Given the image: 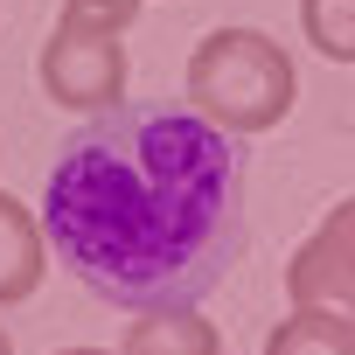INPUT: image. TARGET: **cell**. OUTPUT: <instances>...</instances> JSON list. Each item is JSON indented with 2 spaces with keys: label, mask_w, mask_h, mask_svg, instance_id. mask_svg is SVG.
<instances>
[{
  "label": "cell",
  "mask_w": 355,
  "mask_h": 355,
  "mask_svg": "<svg viewBox=\"0 0 355 355\" xmlns=\"http://www.w3.org/2000/svg\"><path fill=\"white\" fill-rule=\"evenodd\" d=\"M42 237L105 306H196L244 258V153L202 112L112 105L56 146Z\"/></svg>",
  "instance_id": "1"
},
{
  "label": "cell",
  "mask_w": 355,
  "mask_h": 355,
  "mask_svg": "<svg viewBox=\"0 0 355 355\" xmlns=\"http://www.w3.org/2000/svg\"><path fill=\"white\" fill-rule=\"evenodd\" d=\"M300 98V70L293 56L258 35V28H216L196 42L189 56V112H202L209 125H223L230 139L244 132H272Z\"/></svg>",
  "instance_id": "2"
},
{
  "label": "cell",
  "mask_w": 355,
  "mask_h": 355,
  "mask_svg": "<svg viewBox=\"0 0 355 355\" xmlns=\"http://www.w3.org/2000/svg\"><path fill=\"white\" fill-rule=\"evenodd\" d=\"M42 91L63 105V112H84V119H98V112H112L119 98H125V49H119V35H91V28H63L56 21V35L42 42Z\"/></svg>",
  "instance_id": "3"
},
{
  "label": "cell",
  "mask_w": 355,
  "mask_h": 355,
  "mask_svg": "<svg viewBox=\"0 0 355 355\" xmlns=\"http://www.w3.org/2000/svg\"><path fill=\"white\" fill-rule=\"evenodd\" d=\"M286 293H293V306H334V313H355V196L334 202V209L320 216V230L293 251Z\"/></svg>",
  "instance_id": "4"
},
{
  "label": "cell",
  "mask_w": 355,
  "mask_h": 355,
  "mask_svg": "<svg viewBox=\"0 0 355 355\" xmlns=\"http://www.w3.org/2000/svg\"><path fill=\"white\" fill-rule=\"evenodd\" d=\"M42 286V223L21 196L0 189V306H21Z\"/></svg>",
  "instance_id": "5"
},
{
  "label": "cell",
  "mask_w": 355,
  "mask_h": 355,
  "mask_svg": "<svg viewBox=\"0 0 355 355\" xmlns=\"http://www.w3.org/2000/svg\"><path fill=\"white\" fill-rule=\"evenodd\" d=\"M119 355H223V334L196 306H160V313H139L125 327Z\"/></svg>",
  "instance_id": "6"
},
{
  "label": "cell",
  "mask_w": 355,
  "mask_h": 355,
  "mask_svg": "<svg viewBox=\"0 0 355 355\" xmlns=\"http://www.w3.org/2000/svg\"><path fill=\"white\" fill-rule=\"evenodd\" d=\"M265 355H355V313H334V306H293Z\"/></svg>",
  "instance_id": "7"
},
{
  "label": "cell",
  "mask_w": 355,
  "mask_h": 355,
  "mask_svg": "<svg viewBox=\"0 0 355 355\" xmlns=\"http://www.w3.org/2000/svg\"><path fill=\"white\" fill-rule=\"evenodd\" d=\"M300 28L327 63H355V0H300Z\"/></svg>",
  "instance_id": "8"
},
{
  "label": "cell",
  "mask_w": 355,
  "mask_h": 355,
  "mask_svg": "<svg viewBox=\"0 0 355 355\" xmlns=\"http://www.w3.org/2000/svg\"><path fill=\"white\" fill-rule=\"evenodd\" d=\"M139 15V0H63V28H91V35H125Z\"/></svg>",
  "instance_id": "9"
},
{
  "label": "cell",
  "mask_w": 355,
  "mask_h": 355,
  "mask_svg": "<svg viewBox=\"0 0 355 355\" xmlns=\"http://www.w3.org/2000/svg\"><path fill=\"white\" fill-rule=\"evenodd\" d=\"M56 355H105V348H56Z\"/></svg>",
  "instance_id": "10"
},
{
  "label": "cell",
  "mask_w": 355,
  "mask_h": 355,
  "mask_svg": "<svg viewBox=\"0 0 355 355\" xmlns=\"http://www.w3.org/2000/svg\"><path fill=\"white\" fill-rule=\"evenodd\" d=\"M0 355H15V341H8V327H0Z\"/></svg>",
  "instance_id": "11"
}]
</instances>
